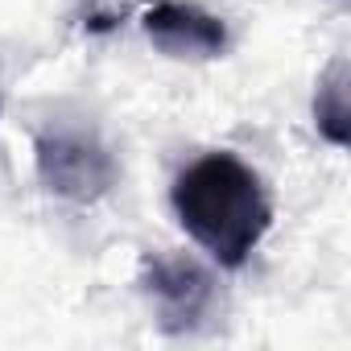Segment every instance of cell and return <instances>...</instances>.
<instances>
[{"label":"cell","instance_id":"6","mask_svg":"<svg viewBox=\"0 0 351 351\" xmlns=\"http://www.w3.org/2000/svg\"><path fill=\"white\" fill-rule=\"evenodd\" d=\"M0 112H5V95H0Z\"/></svg>","mask_w":351,"mask_h":351},{"label":"cell","instance_id":"3","mask_svg":"<svg viewBox=\"0 0 351 351\" xmlns=\"http://www.w3.org/2000/svg\"><path fill=\"white\" fill-rule=\"evenodd\" d=\"M219 265L203 252L186 248H157L141 256L136 293L149 310V322L169 339H195L223 322L228 293L219 281Z\"/></svg>","mask_w":351,"mask_h":351},{"label":"cell","instance_id":"2","mask_svg":"<svg viewBox=\"0 0 351 351\" xmlns=\"http://www.w3.org/2000/svg\"><path fill=\"white\" fill-rule=\"evenodd\" d=\"M34 178L66 207H95L120 186V157L83 112H54L34 128Z\"/></svg>","mask_w":351,"mask_h":351},{"label":"cell","instance_id":"1","mask_svg":"<svg viewBox=\"0 0 351 351\" xmlns=\"http://www.w3.org/2000/svg\"><path fill=\"white\" fill-rule=\"evenodd\" d=\"M169 211L182 236L219 269H244L273 228V191L232 149L191 157L169 182Z\"/></svg>","mask_w":351,"mask_h":351},{"label":"cell","instance_id":"4","mask_svg":"<svg viewBox=\"0 0 351 351\" xmlns=\"http://www.w3.org/2000/svg\"><path fill=\"white\" fill-rule=\"evenodd\" d=\"M136 25L141 38L153 46V54L186 66L219 62L236 42L232 21L203 0H149L136 13Z\"/></svg>","mask_w":351,"mask_h":351},{"label":"cell","instance_id":"5","mask_svg":"<svg viewBox=\"0 0 351 351\" xmlns=\"http://www.w3.org/2000/svg\"><path fill=\"white\" fill-rule=\"evenodd\" d=\"M347 87H351L347 58H330L318 71V79H314L310 120H314V132L330 149H347L351 145V99H347Z\"/></svg>","mask_w":351,"mask_h":351}]
</instances>
